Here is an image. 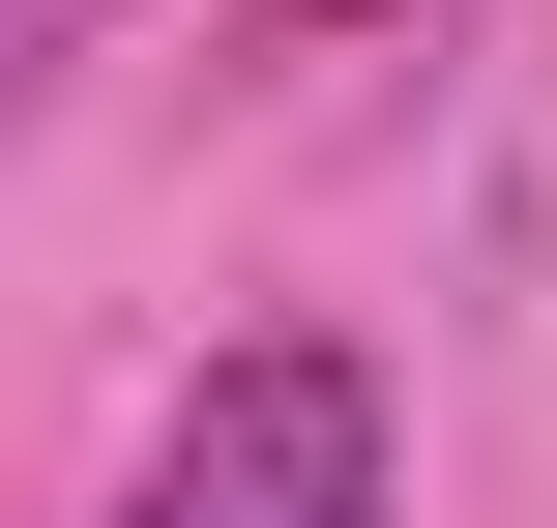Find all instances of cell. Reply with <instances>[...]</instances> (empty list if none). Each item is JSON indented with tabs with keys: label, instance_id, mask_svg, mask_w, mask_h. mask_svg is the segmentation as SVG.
<instances>
[{
	"label": "cell",
	"instance_id": "6da1fadb",
	"mask_svg": "<svg viewBox=\"0 0 557 528\" xmlns=\"http://www.w3.org/2000/svg\"><path fill=\"white\" fill-rule=\"evenodd\" d=\"M117 528H382V382H352L323 323L206 353V382H176V441L117 470Z\"/></svg>",
	"mask_w": 557,
	"mask_h": 528
},
{
	"label": "cell",
	"instance_id": "7a4b0ae2",
	"mask_svg": "<svg viewBox=\"0 0 557 528\" xmlns=\"http://www.w3.org/2000/svg\"><path fill=\"white\" fill-rule=\"evenodd\" d=\"M294 29H382V0H294Z\"/></svg>",
	"mask_w": 557,
	"mask_h": 528
}]
</instances>
